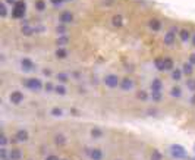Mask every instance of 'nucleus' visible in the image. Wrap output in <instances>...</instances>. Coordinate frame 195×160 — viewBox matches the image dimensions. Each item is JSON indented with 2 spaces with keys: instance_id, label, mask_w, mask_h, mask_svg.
<instances>
[{
  "instance_id": "nucleus-1",
  "label": "nucleus",
  "mask_w": 195,
  "mask_h": 160,
  "mask_svg": "<svg viewBox=\"0 0 195 160\" xmlns=\"http://www.w3.org/2000/svg\"><path fill=\"white\" fill-rule=\"evenodd\" d=\"M25 11H26V5L23 0H18L15 5H13V11H12V16L13 18H23L25 15Z\"/></svg>"
},
{
  "instance_id": "nucleus-2",
  "label": "nucleus",
  "mask_w": 195,
  "mask_h": 160,
  "mask_svg": "<svg viewBox=\"0 0 195 160\" xmlns=\"http://www.w3.org/2000/svg\"><path fill=\"white\" fill-rule=\"evenodd\" d=\"M25 87H28L32 91H40L43 88V84H41V81L38 78H29V80L25 81Z\"/></svg>"
},
{
  "instance_id": "nucleus-3",
  "label": "nucleus",
  "mask_w": 195,
  "mask_h": 160,
  "mask_svg": "<svg viewBox=\"0 0 195 160\" xmlns=\"http://www.w3.org/2000/svg\"><path fill=\"white\" fill-rule=\"evenodd\" d=\"M104 84L107 85V87H110V88H116L117 85H120V80L117 78V75H107L106 78H104Z\"/></svg>"
},
{
  "instance_id": "nucleus-4",
  "label": "nucleus",
  "mask_w": 195,
  "mask_h": 160,
  "mask_svg": "<svg viewBox=\"0 0 195 160\" xmlns=\"http://www.w3.org/2000/svg\"><path fill=\"white\" fill-rule=\"evenodd\" d=\"M170 150H172V154L175 156V157H178V159H184V157H186V153H185V149L184 147H181V146H172L170 147Z\"/></svg>"
},
{
  "instance_id": "nucleus-5",
  "label": "nucleus",
  "mask_w": 195,
  "mask_h": 160,
  "mask_svg": "<svg viewBox=\"0 0 195 160\" xmlns=\"http://www.w3.org/2000/svg\"><path fill=\"white\" fill-rule=\"evenodd\" d=\"M28 138H29V134H28V131H26V129H19V131L16 132V135H15V141L25 143V141H28Z\"/></svg>"
},
{
  "instance_id": "nucleus-6",
  "label": "nucleus",
  "mask_w": 195,
  "mask_h": 160,
  "mask_svg": "<svg viewBox=\"0 0 195 160\" xmlns=\"http://www.w3.org/2000/svg\"><path fill=\"white\" fill-rule=\"evenodd\" d=\"M11 103L12 104H21L22 103V100H23V94L21 91H13L11 94Z\"/></svg>"
},
{
  "instance_id": "nucleus-7",
  "label": "nucleus",
  "mask_w": 195,
  "mask_h": 160,
  "mask_svg": "<svg viewBox=\"0 0 195 160\" xmlns=\"http://www.w3.org/2000/svg\"><path fill=\"white\" fill-rule=\"evenodd\" d=\"M72 21H73V15L69 11H65L60 13V22L63 24V25H68V24H70Z\"/></svg>"
},
{
  "instance_id": "nucleus-8",
  "label": "nucleus",
  "mask_w": 195,
  "mask_h": 160,
  "mask_svg": "<svg viewBox=\"0 0 195 160\" xmlns=\"http://www.w3.org/2000/svg\"><path fill=\"white\" fill-rule=\"evenodd\" d=\"M21 66H22V69L25 72H31V71L35 69V65L29 59H22V60H21Z\"/></svg>"
},
{
  "instance_id": "nucleus-9",
  "label": "nucleus",
  "mask_w": 195,
  "mask_h": 160,
  "mask_svg": "<svg viewBox=\"0 0 195 160\" xmlns=\"http://www.w3.org/2000/svg\"><path fill=\"white\" fill-rule=\"evenodd\" d=\"M88 156L91 157L92 160H101L103 159V151L100 149H91L90 151H87Z\"/></svg>"
},
{
  "instance_id": "nucleus-10",
  "label": "nucleus",
  "mask_w": 195,
  "mask_h": 160,
  "mask_svg": "<svg viewBox=\"0 0 195 160\" xmlns=\"http://www.w3.org/2000/svg\"><path fill=\"white\" fill-rule=\"evenodd\" d=\"M120 88L125 90V91L132 90V88H134V81L131 80V78H123V80L120 81Z\"/></svg>"
},
{
  "instance_id": "nucleus-11",
  "label": "nucleus",
  "mask_w": 195,
  "mask_h": 160,
  "mask_svg": "<svg viewBox=\"0 0 195 160\" xmlns=\"http://www.w3.org/2000/svg\"><path fill=\"white\" fill-rule=\"evenodd\" d=\"M175 31H176V28H172L167 34L164 35V44H167V46H172L173 43H175Z\"/></svg>"
},
{
  "instance_id": "nucleus-12",
  "label": "nucleus",
  "mask_w": 195,
  "mask_h": 160,
  "mask_svg": "<svg viewBox=\"0 0 195 160\" xmlns=\"http://www.w3.org/2000/svg\"><path fill=\"white\" fill-rule=\"evenodd\" d=\"M21 157H22V153H21V150L12 149L11 151H9V159H11V160H21Z\"/></svg>"
},
{
  "instance_id": "nucleus-13",
  "label": "nucleus",
  "mask_w": 195,
  "mask_h": 160,
  "mask_svg": "<svg viewBox=\"0 0 195 160\" xmlns=\"http://www.w3.org/2000/svg\"><path fill=\"white\" fill-rule=\"evenodd\" d=\"M112 24H113V27H122L123 25V18H122V15H115L113 18H112Z\"/></svg>"
},
{
  "instance_id": "nucleus-14",
  "label": "nucleus",
  "mask_w": 195,
  "mask_h": 160,
  "mask_svg": "<svg viewBox=\"0 0 195 160\" xmlns=\"http://www.w3.org/2000/svg\"><path fill=\"white\" fill-rule=\"evenodd\" d=\"M161 87H163V82L160 80H154L151 82V91H161Z\"/></svg>"
},
{
  "instance_id": "nucleus-15",
  "label": "nucleus",
  "mask_w": 195,
  "mask_h": 160,
  "mask_svg": "<svg viewBox=\"0 0 195 160\" xmlns=\"http://www.w3.org/2000/svg\"><path fill=\"white\" fill-rule=\"evenodd\" d=\"M150 28H151L153 31H160L161 22L159 19H151V21H150Z\"/></svg>"
},
{
  "instance_id": "nucleus-16",
  "label": "nucleus",
  "mask_w": 195,
  "mask_h": 160,
  "mask_svg": "<svg viewBox=\"0 0 195 160\" xmlns=\"http://www.w3.org/2000/svg\"><path fill=\"white\" fill-rule=\"evenodd\" d=\"M154 66L159 71H164V57H157L154 60Z\"/></svg>"
},
{
  "instance_id": "nucleus-17",
  "label": "nucleus",
  "mask_w": 195,
  "mask_h": 160,
  "mask_svg": "<svg viewBox=\"0 0 195 160\" xmlns=\"http://www.w3.org/2000/svg\"><path fill=\"white\" fill-rule=\"evenodd\" d=\"M182 72H184L185 75H188V77H189V75H192V72H194L192 65H191V63H188V62H186V63H184V66H182Z\"/></svg>"
},
{
  "instance_id": "nucleus-18",
  "label": "nucleus",
  "mask_w": 195,
  "mask_h": 160,
  "mask_svg": "<svg viewBox=\"0 0 195 160\" xmlns=\"http://www.w3.org/2000/svg\"><path fill=\"white\" fill-rule=\"evenodd\" d=\"M56 57H57V59H66V57H68V52H66V49L59 47L57 50H56Z\"/></svg>"
},
{
  "instance_id": "nucleus-19",
  "label": "nucleus",
  "mask_w": 195,
  "mask_h": 160,
  "mask_svg": "<svg viewBox=\"0 0 195 160\" xmlns=\"http://www.w3.org/2000/svg\"><path fill=\"white\" fill-rule=\"evenodd\" d=\"M164 71H173V60L170 57H164Z\"/></svg>"
},
{
  "instance_id": "nucleus-20",
  "label": "nucleus",
  "mask_w": 195,
  "mask_h": 160,
  "mask_svg": "<svg viewBox=\"0 0 195 160\" xmlns=\"http://www.w3.org/2000/svg\"><path fill=\"white\" fill-rule=\"evenodd\" d=\"M179 37H181V40L185 43V41L189 40L191 35H189V31H188V30H181V31H179Z\"/></svg>"
},
{
  "instance_id": "nucleus-21",
  "label": "nucleus",
  "mask_w": 195,
  "mask_h": 160,
  "mask_svg": "<svg viewBox=\"0 0 195 160\" xmlns=\"http://www.w3.org/2000/svg\"><path fill=\"white\" fill-rule=\"evenodd\" d=\"M182 71H179V69H173L172 71V78L175 81H181V78H182Z\"/></svg>"
},
{
  "instance_id": "nucleus-22",
  "label": "nucleus",
  "mask_w": 195,
  "mask_h": 160,
  "mask_svg": "<svg viewBox=\"0 0 195 160\" xmlns=\"http://www.w3.org/2000/svg\"><path fill=\"white\" fill-rule=\"evenodd\" d=\"M68 41H69V38L66 37V35H62V37H59L57 40H56V44L57 46H65V44H68Z\"/></svg>"
},
{
  "instance_id": "nucleus-23",
  "label": "nucleus",
  "mask_w": 195,
  "mask_h": 160,
  "mask_svg": "<svg viewBox=\"0 0 195 160\" xmlns=\"http://www.w3.org/2000/svg\"><path fill=\"white\" fill-rule=\"evenodd\" d=\"M35 9L40 12H43L44 9H46V3H44V0H37L35 2Z\"/></svg>"
},
{
  "instance_id": "nucleus-24",
  "label": "nucleus",
  "mask_w": 195,
  "mask_h": 160,
  "mask_svg": "<svg viewBox=\"0 0 195 160\" xmlns=\"http://www.w3.org/2000/svg\"><path fill=\"white\" fill-rule=\"evenodd\" d=\"M170 96L172 97H181L182 96V90L179 87H173L172 90H170Z\"/></svg>"
},
{
  "instance_id": "nucleus-25",
  "label": "nucleus",
  "mask_w": 195,
  "mask_h": 160,
  "mask_svg": "<svg viewBox=\"0 0 195 160\" xmlns=\"http://www.w3.org/2000/svg\"><path fill=\"white\" fill-rule=\"evenodd\" d=\"M35 30H32L31 27H28V25H23L22 27V34L23 35H32L34 34Z\"/></svg>"
},
{
  "instance_id": "nucleus-26",
  "label": "nucleus",
  "mask_w": 195,
  "mask_h": 160,
  "mask_svg": "<svg viewBox=\"0 0 195 160\" xmlns=\"http://www.w3.org/2000/svg\"><path fill=\"white\" fill-rule=\"evenodd\" d=\"M54 93L59 94V96H65V94H66V88H65L63 85H56V87H54Z\"/></svg>"
},
{
  "instance_id": "nucleus-27",
  "label": "nucleus",
  "mask_w": 195,
  "mask_h": 160,
  "mask_svg": "<svg viewBox=\"0 0 195 160\" xmlns=\"http://www.w3.org/2000/svg\"><path fill=\"white\" fill-rule=\"evenodd\" d=\"M54 143H56L57 146H62V144H65V143H66V138L63 137L62 134H59V135H56V137H54Z\"/></svg>"
},
{
  "instance_id": "nucleus-28",
  "label": "nucleus",
  "mask_w": 195,
  "mask_h": 160,
  "mask_svg": "<svg viewBox=\"0 0 195 160\" xmlns=\"http://www.w3.org/2000/svg\"><path fill=\"white\" fill-rule=\"evenodd\" d=\"M163 159V156H161V153L159 150H153V153H151V160H161Z\"/></svg>"
},
{
  "instance_id": "nucleus-29",
  "label": "nucleus",
  "mask_w": 195,
  "mask_h": 160,
  "mask_svg": "<svg viewBox=\"0 0 195 160\" xmlns=\"http://www.w3.org/2000/svg\"><path fill=\"white\" fill-rule=\"evenodd\" d=\"M91 135H92V138H94V140H97V138H100L101 135H103V132H101L98 128H94V129L91 131Z\"/></svg>"
},
{
  "instance_id": "nucleus-30",
  "label": "nucleus",
  "mask_w": 195,
  "mask_h": 160,
  "mask_svg": "<svg viewBox=\"0 0 195 160\" xmlns=\"http://www.w3.org/2000/svg\"><path fill=\"white\" fill-rule=\"evenodd\" d=\"M137 97L139 99V100H142V102H144V100H147V99H148V94H147V91L141 90V91L137 93Z\"/></svg>"
},
{
  "instance_id": "nucleus-31",
  "label": "nucleus",
  "mask_w": 195,
  "mask_h": 160,
  "mask_svg": "<svg viewBox=\"0 0 195 160\" xmlns=\"http://www.w3.org/2000/svg\"><path fill=\"white\" fill-rule=\"evenodd\" d=\"M151 97L154 102H160L161 100V91H153L151 93Z\"/></svg>"
},
{
  "instance_id": "nucleus-32",
  "label": "nucleus",
  "mask_w": 195,
  "mask_h": 160,
  "mask_svg": "<svg viewBox=\"0 0 195 160\" xmlns=\"http://www.w3.org/2000/svg\"><path fill=\"white\" fill-rule=\"evenodd\" d=\"M51 115L54 116V118H60L63 112H62V109H59V107H54V109H51Z\"/></svg>"
},
{
  "instance_id": "nucleus-33",
  "label": "nucleus",
  "mask_w": 195,
  "mask_h": 160,
  "mask_svg": "<svg viewBox=\"0 0 195 160\" xmlns=\"http://www.w3.org/2000/svg\"><path fill=\"white\" fill-rule=\"evenodd\" d=\"M186 85H188V88H189V90L195 91V80H188V81H186Z\"/></svg>"
},
{
  "instance_id": "nucleus-34",
  "label": "nucleus",
  "mask_w": 195,
  "mask_h": 160,
  "mask_svg": "<svg viewBox=\"0 0 195 160\" xmlns=\"http://www.w3.org/2000/svg\"><path fill=\"white\" fill-rule=\"evenodd\" d=\"M0 15H2V16H6V15H8V11H6L5 3H2V5H0Z\"/></svg>"
},
{
  "instance_id": "nucleus-35",
  "label": "nucleus",
  "mask_w": 195,
  "mask_h": 160,
  "mask_svg": "<svg viewBox=\"0 0 195 160\" xmlns=\"http://www.w3.org/2000/svg\"><path fill=\"white\" fill-rule=\"evenodd\" d=\"M0 156H2V160H3V159H8V157H9V153H8V151H6L5 149H2V150H0Z\"/></svg>"
},
{
  "instance_id": "nucleus-36",
  "label": "nucleus",
  "mask_w": 195,
  "mask_h": 160,
  "mask_svg": "<svg viewBox=\"0 0 195 160\" xmlns=\"http://www.w3.org/2000/svg\"><path fill=\"white\" fill-rule=\"evenodd\" d=\"M57 80L60 81V82H66V81H68V77H66L65 74H59V75H57Z\"/></svg>"
},
{
  "instance_id": "nucleus-37",
  "label": "nucleus",
  "mask_w": 195,
  "mask_h": 160,
  "mask_svg": "<svg viewBox=\"0 0 195 160\" xmlns=\"http://www.w3.org/2000/svg\"><path fill=\"white\" fill-rule=\"evenodd\" d=\"M44 88H46V91H47V93L54 91V87H53V84H50V82H47V84H46V87H44Z\"/></svg>"
},
{
  "instance_id": "nucleus-38",
  "label": "nucleus",
  "mask_w": 195,
  "mask_h": 160,
  "mask_svg": "<svg viewBox=\"0 0 195 160\" xmlns=\"http://www.w3.org/2000/svg\"><path fill=\"white\" fill-rule=\"evenodd\" d=\"M56 31H57V34H59V35H65V33H66L65 27H57V28H56Z\"/></svg>"
},
{
  "instance_id": "nucleus-39",
  "label": "nucleus",
  "mask_w": 195,
  "mask_h": 160,
  "mask_svg": "<svg viewBox=\"0 0 195 160\" xmlns=\"http://www.w3.org/2000/svg\"><path fill=\"white\" fill-rule=\"evenodd\" d=\"M6 143H8V138H6V135L3 134L2 138H0V144H2V146H6Z\"/></svg>"
},
{
  "instance_id": "nucleus-40",
  "label": "nucleus",
  "mask_w": 195,
  "mask_h": 160,
  "mask_svg": "<svg viewBox=\"0 0 195 160\" xmlns=\"http://www.w3.org/2000/svg\"><path fill=\"white\" fill-rule=\"evenodd\" d=\"M189 63H191V65H195V53H192V55L189 56Z\"/></svg>"
},
{
  "instance_id": "nucleus-41",
  "label": "nucleus",
  "mask_w": 195,
  "mask_h": 160,
  "mask_svg": "<svg viewBox=\"0 0 195 160\" xmlns=\"http://www.w3.org/2000/svg\"><path fill=\"white\" fill-rule=\"evenodd\" d=\"M46 160H59V157H57V156H53V154H51V156H48Z\"/></svg>"
},
{
  "instance_id": "nucleus-42",
  "label": "nucleus",
  "mask_w": 195,
  "mask_h": 160,
  "mask_svg": "<svg viewBox=\"0 0 195 160\" xmlns=\"http://www.w3.org/2000/svg\"><path fill=\"white\" fill-rule=\"evenodd\" d=\"M50 2H51L53 5H59V3H62L63 0H50Z\"/></svg>"
},
{
  "instance_id": "nucleus-43",
  "label": "nucleus",
  "mask_w": 195,
  "mask_h": 160,
  "mask_svg": "<svg viewBox=\"0 0 195 160\" xmlns=\"http://www.w3.org/2000/svg\"><path fill=\"white\" fill-rule=\"evenodd\" d=\"M191 103H192V104H194V106H195V94H194V96H192V99H191Z\"/></svg>"
},
{
  "instance_id": "nucleus-44",
  "label": "nucleus",
  "mask_w": 195,
  "mask_h": 160,
  "mask_svg": "<svg viewBox=\"0 0 195 160\" xmlns=\"http://www.w3.org/2000/svg\"><path fill=\"white\" fill-rule=\"evenodd\" d=\"M50 74H51V72H50L48 69H46V71H44V75H50Z\"/></svg>"
},
{
  "instance_id": "nucleus-45",
  "label": "nucleus",
  "mask_w": 195,
  "mask_h": 160,
  "mask_svg": "<svg viewBox=\"0 0 195 160\" xmlns=\"http://www.w3.org/2000/svg\"><path fill=\"white\" fill-rule=\"evenodd\" d=\"M6 2H8V3H13V5L16 3V0H6Z\"/></svg>"
},
{
  "instance_id": "nucleus-46",
  "label": "nucleus",
  "mask_w": 195,
  "mask_h": 160,
  "mask_svg": "<svg viewBox=\"0 0 195 160\" xmlns=\"http://www.w3.org/2000/svg\"><path fill=\"white\" fill-rule=\"evenodd\" d=\"M192 46L195 47V34H194V37H192Z\"/></svg>"
},
{
  "instance_id": "nucleus-47",
  "label": "nucleus",
  "mask_w": 195,
  "mask_h": 160,
  "mask_svg": "<svg viewBox=\"0 0 195 160\" xmlns=\"http://www.w3.org/2000/svg\"><path fill=\"white\" fill-rule=\"evenodd\" d=\"M3 160H11V159H3Z\"/></svg>"
},
{
  "instance_id": "nucleus-48",
  "label": "nucleus",
  "mask_w": 195,
  "mask_h": 160,
  "mask_svg": "<svg viewBox=\"0 0 195 160\" xmlns=\"http://www.w3.org/2000/svg\"><path fill=\"white\" fill-rule=\"evenodd\" d=\"M62 160H66V159H62Z\"/></svg>"
},
{
  "instance_id": "nucleus-49",
  "label": "nucleus",
  "mask_w": 195,
  "mask_h": 160,
  "mask_svg": "<svg viewBox=\"0 0 195 160\" xmlns=\"http://www.w3.org/2000/svg\"><path fill=\"white\" fill-rule=\"evenodd\" d=\"M194 160H195V159H194Z\"/></svg>"
}]
</instances>
